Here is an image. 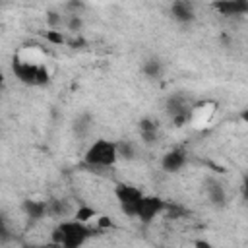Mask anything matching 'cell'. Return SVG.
I'll return each instance as SVG.
<instances>
[{
  "mask_svg": "<svg viewBox=\"0 0 248 248\" xmlns=\"http://www.w3.org/2000/svg\"><path fill=\"white\" fill-rule=\"evenodd\" d=\"M93 234L95 232L89 225L79 223L76 219H70V221H60L52 229L50 240L58 248H81Z\"/></svg>",
  "mask_w": 248,
  "mask_h": 248,
  "instance_id": "cell-1",
  "label": "cell"
},
{
  "mask_svg": "<svg viewBox=\"0 0 248 248\" xmlns=\"http://www.w3.org/2000/svg\"><path fill=\"white\" fill-rule=\"evenodd\" d=\"M118 159L120 157H118L116 141H110V140H105V138L95 140L85 149V155H83L85 165H89L91 169H110V167L116 165Z\"/></svg>",
  "mask_w": 248,
  "mask_h": 248,
  "instance_id": "cell-2",
  "label": "cell"
},
{
  "mask_svg": "<svg viewBox=\"0 0 248 248\" xmlns=\"http://www.w3.org/2000/svg\"><path fill=\"white\" fill-rule=\"evenodd\" d=\"M12 70L16 74V78L25 83V85H46L48 79H50V74L45 66H39V64H31V62H23V60H14L12 64Z\"/></svg>",
  "mask_w": 248,
  "mask_h": 248,
  "instance_id": "cell-3",
  "label": "cell"
},
{
  "mask_svg": "<svg viewBox=\"0 0 248 248\" xmlns=\"http://www.w3.org/2000/svg\"><path fill=\"white\" fill-rule=\"evenodd\" d=\"M114 196H116V202H118L120 209L124 211V215L136 217L138 215V209H140V203H141V200H143L145 194L138 186L120 182V184L114 186Z\"/></svg>",
  "mask_w": 248,
  "mask_h": 248,
  "instance_id": "cell-4",
  "label": "cell"
},
{
  "mask_svg": "<svg viewBox=\"0 0 248 248\" xmlns=\"http://www.w3.org/2000/svg\"><path fill=\"white\" fill-rule=\"evenodd\" d=\"M165 110L169 114V118L172 120V124L176 128L184 126L188 120H190V114H192V105L188 101L186 95L182 93H174L170 97H167L165 101Z\"/></svg>",
  "mask_w": 248,
  "mask_h": 248,
  "instance_id": "cell-5",
  "label": "cell"
},
{
  "mask_svg": "<svg viewBox=\"0 0 248 248\" xmlns=\"http://www.w3.org/2000/svg\"><path fill=\"white\" fill-rule=\"evenodd\" d=\"M167 209H169V203L163 198H159V196H143L136 219H140L143 225H149L157 215H161Z\"/></svg>",
  "mask_w": 248,
  "mask_h": 248,
  "instance_id": "cell-6",
  "label": "cell"
},
{
  "mask_svg": "<svg viewBox=\"0 0 248 248\" xmlns=\"http://www.w3.org/2000/svg\"><path fill=\"white\" fill-rule=\"evenodd\" d=\"M170 17L180 25H190L196 19L194 4L188 0H176L170 4Z\"/></svg>",
  "mask_w": 248,
  "mask_h": 248,
  "instance_id": "cell-7",
  "label": "cell"
},
{
  "mask_svg": "<svg viewBox=\"0 0 248 248\" xmlns=\"http://www.w3.org/2000/svg\"><path fill=\"white\" fill-rule=\"evenodd\" d=\"M188 161V155H186V149L182 147H174V149H169L163 159H161V169L165 172H178Z\"/></svg>",
  "mask_w": 248,
  "mask_h": 248,
  "instance_id": "cell-8",
  "label": "cell"
},
{
  "mask_svg": "<svg viewBox=\"0 0 248 248\" xmlns=\"http://www.w3.org/2000/svg\"><path fill=\"white\" fill-rule=\"evenodd\" d=\"M213 10H217L227 17L248 16V0H221L213 4Z\"/></svg>",
  "mask_w": 248,
  "mask_h": 248,
  "instance_id": "cell-9",
  "label": "cell"
},
{
  "mask_svg": "<svg viewBox=\"0 0 248 248\" xmlns=\"http://www.w3.org/2000/svg\"><path fill=\"white\" fill-rule=\"evenodd\" d=\"M205 196L213 207H225L227 205V192H225L223 184L217 182L215 178L205 180Z\"/></svg>",
  "mask_w": 248,
  "mask_h": 248,
  "instance_id": "cell-10",
  "label": "cell"
},
{
  "mask_svg": "<svg viewBox=\"0 0 248 248\" xmlns=\"http://www.w3.org/2000/svg\"><path fill=\"white\" fill-rule=\"evenodd\" d=\"M25 215L31 221H41L45 217H48V203L46 202H39V200H25L21 203Z\"/></svg>",
  "mask_w": 248,
  "mask_h": 248,
  "instance_id": "cell-11",
  "label": "cell"
},
{
  "mask_svg": "<svg viewBox=\"0 0 248 248\" xmlns=\"http://www.w3.org/2000/svg\"><path fill=\"white\" fill-rule=\"evenodd\" d=\"M141 72H143V76L149 78V79H161V76H163V72H165V66H163V62H161L159 56H149V58L143 60Z\"/></svg>",
  "mask_w": 248,
  "mask_h": 248,
  "instance_id": "cell-12",
  "label": "cell"
},
{
  "mask_svg": "<svg viewBox=\"0 0 248 248\" xmlns=\"http://www.w3.org/2000/svg\"><path fill=\"white\" fill-rule=\"evenodd\" d=\"M91 124H93V116H91L89 112H81V114L74 120V132H76V136L85 138V136L89 134V130H91Z\"/></svg>",
  "mask_w": 248,
  "mask_h": 248,
  "instance_id": "cell-13",
  "label": "cell"
},
{
  "mask_svg": "<svg viewBox=\"0 0 248 248\" xmlns=\"http://www.w3.org/2000/svg\"><path fill=\"white\" fill-rule=\"evenodd\" d=\"M93 217H99V213H97V209L95 207H91V205H85V203H81L78 209H76V213H74V219L76 221H79V223H89Z\"/></svg>",
  "mask_w": 248,
  "mask_h": 248,
  "instance_id": "cell-14",
  "label": "cell"
},
{
  "mask_svg": "<svg viewBox=\"0 0 248 248\" xmlns=\"http://www.w3.org/2000/svg\"><path fill=\"white\" fill-rule=\"evenodd\" d=\"M46 203H48V217L60 219V217H64L68 213V205L62 200H48Z\"/></svg>",
  "mask_w": 248,
  "mask_h": 248,
  "instance_id": "cell-15",
  "label": "cell"
},
{
  "mask_svg": "<svg viewBox=\"0 0 248 248\" xmlns=\"http://www.w3.org/2000/svg\"><path fill=\"white\" fill-rule=\"evenodd\" d=\"M116 147H118V157H120V159H124V161H132V159L136 157V147H134L132 141L122 140V141L116 143Z\"/></svg>",
  "mask_w": 248,
  "mask_h": 248,
  "instance_id": "cell-16",
  "label": "cell"
},
{
  "mask_svg": "<svg viewBox=\"0 0 248 248\" xmlns=\"http://www.w3.org/2000/svg\"><path fill=\"white\" fill-rule=\"evenodd\" d=\"M138 130H140V134L141 132H159V124H157V120H153L149 116H143L138 122Z\"/></svg>",
  "mask_w": 248,
  "mask_h": 248,
  "instance_id": "cell-17",
  "label": "cell"
},
{
  "mask_svg": "<svg viewBox=\"0 0 248 248\" xmlns=\"http://www.w3.org/2000/svg\"><path fill=\"white\" fill-rule=\"evenodd\" d=\"M45 39H46L50 45H66V43H68L66 37L62 35V31H58V29H48V31L45 33Z\"/></svg>",
  "mask_w": 248,
  "mask_h": 248,
  "instance_id": "cell-18",
  "label": "cell"
},
{
  "mask_svg": "<svg viewBox=\"0 0 248 248\" xmlns=\"http://www.w3.org/2000/svg\"><path fill=\"white\" fill-rule=\"evenodd\" d=\"M66 27H68V31H72V33H79L81 31V27H83V19H81V16H68V19H66Z\"/></svg>",
  "mask_w": 248,
  "mask_h": 248,
  "instance_id": "cell-19",
  "label": "cell"
},
{
  "mask_svg": "<svg viewBox=\"0 0 248 248\" xmlns=\"http://www.w3.org/2000/svg\"><path fill=\"white\" fill-rule=\"evenodd\" d=\"M108 229H114V221L107 215H99L97 217V231H108Z\"/></svg>",
  "mask_w": 248,
  "mask_h": 248,
  "instance_id": "cell-20",
  "label": "cell"
},
{
  "mask_svg": "<svg viewBox=\"0 0 248 248\" xmlns=\"http://www.w3.org/2000/svg\"><path fill=\"white\" fill-rule=\"evenodd\" d=\"M140 138H141V141L145 145H155L157 140H159V132H141Z\"/></svg>",
  "mask_w": 248,
  "mask_h": 248,
  "instance_id": "cell-21",
  "label": "cell"
},
{
  "mask_svg": "<svg viewBox=\"0 0 248 248\" xmlns=\"http://www.w3.org/2000/svg\"><path fill=\"white\" fill-rule=\"evenodd\" d=\"M46 19H48L50 29H56V27L62 23V16H60V14H56V12H48V14H46Z\"/></svg>",
  "mask_w": 248,
  "mask_h": 248,
  "instance_id": "cell-22",
  "label": "cell"
},
{
  "mask_svg": "<svg viewBox=\"0 0 248 248\" xmlns=\"http://www.w3.org/2000/svg\"><path fill=\"white\" fill-rule=\"evenodd\" d=\"M240 192H242V200H244V202H248V174H244V178H242Z\"/></svg>",
  "mask_w": 248,
  "mask_h": 248,
  "instance_id": "cell-23",
  "label": "cell"
},
{
  "mask_svg": "<svg viewBox=\"0 0 248 248\" xmlns=\"http://www.w3.org/2000/svg\"><path fill=\"white\" fill-rule=\"evenodd\" d=\"M68 45H70L72 48H83V46H85V41H83L81 37H78V39H74V41H68Z\"/></svg>",
  "mask_w": 248,
  "mask_h": 248,
  "instance_id": "cell-24",
  "label": "cell"
},
{
  "mask_svg": "<svg viewBox=\"0 0 248 248\" xmlns=\"http://www.w3.org/2000/svg\"><path fill=\"white\" fill-rule=\"evenodd\" d=\"M194 248H213L207 240H203V238H198L196 242H194Z\"/></svg>",
  "mask_w": 248,
  "mask_h": 248,
  "instance_id": "cell-25",
  "label": "cell"
},
{
  "mask_svg": "<svg viewBox=\"0 0 248 248\" xmlns=\"http://www.w3.org/2000/svg\"><path fill=\"white\" fill-rule=\"evenodd\" d=\"M240 120H242L244 124H248V108H242V110H240Z\"/></svg>",
  "mask_w": 248,
  "mask_h": 248,
  "instance_id": "cell-26",
  "label": "cell"
},
{
  "mask_svg": "<svg viewBox=\"0 0 248 248\" xmlns=\"http://www.w3.org/2000/svg\"><path fill=\"white\" fill-rule=\"evenodd\" d=\"M21 248H46V246H41V244H23Z\"/></svg>",
  "mask_w": 248,
  "mask_h": 248,
  "instance_id": "cell-27",
  "label": "cell"
}]
</instances>
